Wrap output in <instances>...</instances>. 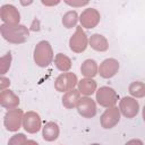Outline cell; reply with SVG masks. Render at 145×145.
Segmentation results:
<instances>
[{
    "mask_svg": "<svg viewBox=\"0 0 145 145\" xmlns=\"http://www.w3.org/2000/svg\"><path fill=\"white\" fill-rule=\"evenodd\" d=\"M65 2H66L67 5H69V6H72V7H74V6H79V7H82V6H85V5L88 3L87 1H84V2H74V1H72V2H71V1H68V0H66Z\"/></svg>",
    "mask_w": 145,
    "mask_h": 145,
    "instance_id": "27",
    "label": "cell"
},
{
    "mask_svg": "<svg viewBox=\"0 0 145 145\" xmlns=\"http://www.w3.org/2000/svg\"><path fill=\"white\" fill-rule=\"evenodd\" d=\"M100 19H101V15H100L99 10L95 8H87L79 16L80 26L85 27V28L96 27L97 24L100 23Z\"/></svg>",
    "mask_w": 145,
    "mask_h": 145,
    "instance_id": "9",
    "label": "cell"
},
{
    "mask_svg": "<svg viewBox=\"0 0 145 145\" xmlns=\"http://www.w3.org/2000/svg\"><path fill=\"white\" fill-rule=\"evenodd\" d=\"M23 110L19 108H15L8 110L3 118V125L8 131H17L23 125Z\"/></svg>",
    "mask_w": 145,
    "mask_h": 145,
    "instance_id": "4",
    "label": "cell"
},
{
    "mask_svg": "<svg viewBox=\"0 0 145 145\" xmlns=\"http://www.w3.org/2000/svg\"><path fill=\"white\" fill-rule=\"evenodd\" d=\"M91 145H100V144H97V143H94V144H91Z\"/></svg>",
    "mask_w": 145,
    "mask_h": 145,
    "instance_id": "30",
    "label": "cell"
},
{
    "mask_svg": "<svg viewBox=\"0 0 145 145\" xmlns=\"http://www.w3.org/2000/svg\"><path fill=\"white\" fill-rule=\"evenodd\" d=\"M128 91L131 95V97H144L145 96V84L142 82H133L129 87Z\"/></svg>",
    "mask_w": 145,
    "mask_h": 145,
    "instance_id": "21",
    "label": "cell"
},
{
    "mask_svg": "<svg viewBox=\"0 0 145 145\" xmlns=\"http://www.w3.org/2000/svg\"><path fill=\"white\" fill-rule=\"evenodd\" d=\"M26 140H27L26 136L22 133H18V134H15L14 136H11V138L8 142V145H23Z\"/></svg>",
    "mask_w": 145,
    "mask_h": 145,
    "instance_id": "24",
    "label": "cell"
},
{
    "mask_svg": "<svg viewBox=\"0 0 145 145\" xmlns=\"http://www.w3.org/2000/svg\"><path fill=\"white\" fill-rule=\"evenodd\" d=\"M23 145H39L35 140H33V139H27Z\"/></svg>",
    "mask_w": 145,
    "mask_h": 145,
    "instance_id": "28",
    "label": "cell"
},
{
    "mask_svg": "<svg viewBox=\"0 0 145 145\" xmlns=\"http://www.w3.org/2000/svg\"><path fill=\"white\" fill-rule=\"evenodd\" d=\"M0 69H1V75H3V74H6V71L9 69V67H10V62H11V53L10 52H8V53H6V56H3L2 58H1V60H0Z\"/></svg>",
    "mask_w": 145,
    "mask_h": 145,
    "instance_id": "23",
    "label": "cell"
},
{
    "mask_svg": "<svg viewBox=\"0 0 145 145\" xmlns=\"http://www.w3.org/2000/svg\"><path fill=\"white\" fill-rule=\"evenodd\" d=\"M77 86H78V91L80 92V94L85 96H89L96 91V82L92 78H84L79 80Z\"/></svg>",
    "mask_w": 145,
    "mask_h": 145,
    "instance_id": "19",
    "label": "cell"
},
{
    "mask_svg": "<svg viewBox=\"0 0 145 145\" xmlns=\"http://www.w3.org/2000/svg\"><path fill=\"white\" fill-rule=\"evenodd\" d=\"M59 133H60L59 126L56 122H53V121H49L43 127L42 136H43V139L44 140H46V142H53V140H56L59 137Z\"/></svg>",
    "mask_w": 145,
    "mask_h": 145,
    "instance_id": "16",
    "label": "cell"
},
{
    "mask_svg": "<svg viewBox=\"0 0 145 145\" xmlns=\"http://www.w3.org/2000/svg\"><path fill=\"white\" fill-rule=\"evenodd\" d=\"M143 119H144V121H145V105H144V108H143Z\"/></svg>",
    "mask_w": 145,
    "mask_h": 145,
    "instance_id": "29",
    "label": "cell"
},
{
    "mask_svg": "<svg viewBox=\"0 0 145 145\" xmlns=\"http://www.w3.org/2000/svg\"><path fill=\"white\" fill-rule=\"evenodd\" d=\"M88 44L91 45V48L95 51L99 52H104L109 49V42L106 40L105 36H103L102 34H92L91 37L88 39Z\"/></svg>",
    "mask_w": 145,
    "mask_h": 145,
    "instance_id": "15",
    "label": "cell"
},
{
    "mask_svg": "<svg viewBox=\"0 0 145 145\" xmlns=\"http://www.w3.org/2000/svg\"><path fill=\"white\" fill-rule=\"evenodd\" d=\"M125 145H144V144H143V142H142L140 139L135 138V139H130V140H128Z\"/></svg>",
    "mask_w": 145,
    "mask_h": 145,
    "instance_id": "26",
    "label": "cell"
},
{
    "mask_svg": "<svg viewBox=\"0 0 145 145\" xmlns=\"http://www.w3.org/2000/svg\"><path fill=\"white\" fill-rule=\"evenodd\" d=\"M53 60V50L50 42L43 40L40 41L34 49V62L41 67H48Z\"/></svg>",
    "mask_w": 145,
    "mask_h": 145,
    "instance_id": "2",
    "label": "cell"
},
{
    "mask_svg": "<svg viewBox=\"0 0 145 145\" xmlns=\"http://www.w3.org/2000/svg\"><path fill=\"white\" fill-rule=\"evenodd\" d=\"M0 18L3 22V24L9 26H16V25H19L20 14L15 6L3 5L0 8Z\"/></svg>",
    "mask_w": 145,
    "mask_h": 145,
    "instance_id": "7",
    "label": "cell"
},
{
    "mask_svg": "<svg viewBox=\"0 0 145 145\" xmlns=\"http://www.w3.org/2000/svg\"><path fill=\"white\" fill-rule=\"evenodd\" d=\"M119 62L118 60L113 59V58H109V59H105L103 60L101 63H100V67H99V74L102 78H111L113 77L118 70H119Z\"/></svg>",
    "mask_w": 145,
    "mask_h": 145,
    "instance_id": "13",
    "label": "cell"
},
{
    "mask_svg": "<svg viewBox=\"0 0 145 145\" xmlns=\"http://www.w3.org/2000/svg\"><path fill=\"white\" fill-rule=\"evenodd\" d=\"M10 85V80H9V78H6V77H1L0 78V89L1 91H3V89H7L6 88V86H9Z\"/></svg>",
    "mask_w": 145,
    "mask_h": 145,
    "instance_id": "25",
    "label": "cell"
},
{
    "mask_svg": "<svg viewBox=\"0 0 145 145\" xmlns=\"http://www.w3.org/2000/svg\"><path fill=\"white\" fill-rule=\"evenodd\" d=\"M54 63L56 67L62 71V72H68L69 69L71 68V60L63 53H58L54 57Z\"/></svg>",
    "mask_w": 145,
    "mask_h": 145,
    "instance_id": "20",
    "label": "cell"
},
{
    "mask_svg": "<svg viewBox=\"0 0 145 145\" xmlns=\"http://www.w3.org/2000/svg\"><path fill=\"white\" fill-rule=\"evenodd\" d=\"M80 72L86 78H93L99 72V66L95 60L93 59H86L83 61L80 66Z\"/></svg>",
    "mask_w": 145,
    "mask_h": 145,
    "instance_id": "18",
    "label": "cell"
},
{
    "mask_svg": "<svg viewBox=\"0 0 145 145\" xmlns=\"http://www.w3.org/2000/svg\"><path fill=\"white\" fill-rule=\"evenodd\" d=\"M42 120L39 113L35 111H27L23 117V127L29 134H35L41 129Z\"/></svg>",
    "mask_w": 145,
    "mask_h": 145,
    "instance_id": "8",
    "label": "cell"
},
{
    "mask_svg": "<svg viewBox=\"0 0 145 145\" xmlns=\"http://www.w3.org/2000/svg\"><path fill=\"white\" fill-rule=\"evenodd\" d=\"M80 92L78 89H71L62 96V105L66 109H74L75 106L77 108V104L80 100Z\"/></svg>",
    "mask_w": 145,
    "mask_h": 145,
    "instance_id": "17",
    "label": "cell"
},
{
    "mask_svg": "<svg viewBox=\"0 0 145 145\" xmlns=\"http://www.w3.org/2000/svg\"><path fill=\"white\" fill-rule=\"evenodd\" d=\"M78 84L77 76L74 72H62L60 74L54 82V88L58 92L67 93L75 88V86Z\"/></svg>",
    "mask_w": 145,
    "mask_h": 145,
    "instance_id": "6",
    "label": "cell"
},
{
    "mask_svg": "<svg viewBox=\"0 0 145 145\" xmlns=\"http://www.w3.org/2000/svg\"><path fill=\"white\" fill-rule=\"evenodd\" d=\"M119 109H120V112L126 118L131 119V118L137 116V113L139 111V104H138L137 100H135V97L125 96L120 100Z\"/></svg>",
    "mask_w": 145,
    "mask_h": 145,
    "instance_id": "10",
    "label": "cell"
},
{
    "mask_svg": "<svg viewBox=\"0 0 145 145\" xmlns=\"http://www.w3.org/2000/svg\"><path fill=\"white\" fill-rule=\"evenodd\" d=\"M120 120V109L117 106L108 108L101 116V126L104 129L113 128Z\"/></svg>",
    "mask_w": 145,
    "mask_h": 145,
    "instance_id": "11",
    "label": "cell"
},
{
    "mask_svg": "<svg viewBox=\"0 0 145 145\" xmlns=\"http://www.w3.org/2000/svg\"><path fill=\"white\" fill-rule=\"evenodd\" d=\"M119 100V95L117 92L109 86H102L96 91V102L104 108L116 106V103Z\"/></svg>",
    "mask_w": 145,
    "mask_h": 145,
    "instance_id": "3",
    "label": "cell"
},
{
    "mask_svg": "<svg viewBox=\"0 0 145 145\" xmlns=\"http://www.w3.org/2000/svg\"><path fill=\"white\" fill-rule=\"evenodd\" d=\"M77 111L78 113L84 118H93L96 114V104L94 100H92L88 96H84L79 100L77 104Z\"/></svg>",
    "mask_w": 145,
    "mask_h": 145,
    "instance_id": "12",
    "label": "cell"
},
{
    "mask_svg": "<svg viewBox=\"0 0 145 145\" xmlns=\"http://www.w3.org/2000/svg\"><path fill=\"white\" fill-rule=\"evenodd\" d=\"M88 45V39L82 26H77L75 33L69 40V48L75 53H82Z\"/></svg>",
    "mask_w": 145,
    "mask_h": 145,
    "instance_id": "5",
    "label": "cell"
},
{
    "mask_svg": "<svg viewBox=\"0 0 145 145\" xmlns=\"http://www.w3.org/2000/svg\"><path fill=\"white\" fill-rule=\"evenodd\" d=\"M0 33L1 36L9 43L14 44H20L28 40L29 31L25 25H16V26H9L6 24H2L0 26Z\"/></svg>",
    "mask_w": 145,
    "mask_h": 145,
    "instance_id": "1",
    "label": "cell"
},
{
    "mask_svg": "<svg viewBox=\"0 0 145 145\" xmlns=\"http://www.w3.org/2000/svg\"><path fill=\"white\" fill-rule=\"evenodd\" d=\"M78 22V15L75 10H69L62 16V25L66 28H72Z\"/></svg>",
    "mask_w": 145,
    "mask_h": 145,
    "instance_id": "22",
    "label": "cell"
},
{
    "mask_svg": "<svg viewBox=\"0 0 145 145\" xmlns=\"http://www.w3.org/2000/svg\"><path fill=\"white\" fill-rule=\"evenodd\" d=\"M19 97L12 92L10 91L9 88L7 89H3L0 92V104L8 109V110H11V109H15L19 105Z\"/></svg>",
    "mask_w": 145,
    "mask_h": 145,
    "instance_id": "14",
    "label": "cell"
}]
</instances>
